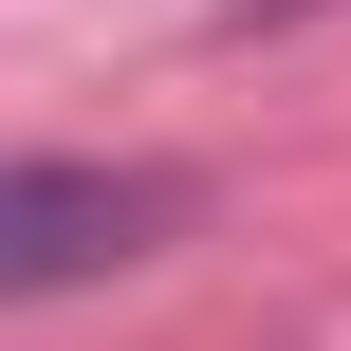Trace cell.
I'll use <instances>...</instances> for the list:
<instances>
[{"mask_svg": "<svg viewBox=\"0 0 351 351\" xmlns=\"http://www.w3.org/2000/svg\"><path fill=\"white\" fill-rule=\"evenodd\" d=\"M167 222H185L167 167H74V148H37V167H0V296H74V278H111V259H148Z\"/></svg>", "mask_w": 351, "mask_h": 351, "instance_id": "obj_1", "label": "cell"}]
</instances>
